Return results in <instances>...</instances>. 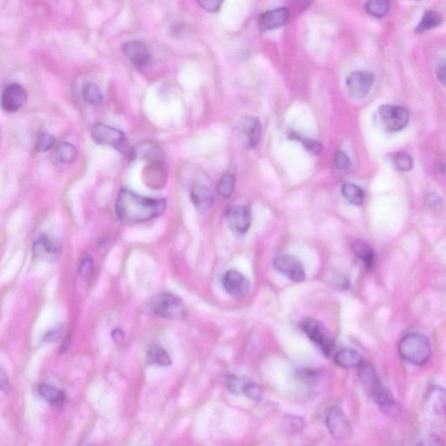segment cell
Instances as JSON below:
<instances>
[{
  "label": "cell",
  "mask_w": 446,
  "mask_h": 446,
  "mask_svg": "<svg viewBox=\"0 0 446 446\" xmlns=\"http://www.w3.org/2000/svg\"><path fill=\"white\" fill-rule=\"evenodd\" d=\"M358 369L359 378L363 386L378 406H385L394 399L391 391L382 384L373 366L367 362H364Z\"/></svg>",
  "instance_id": "cell-3"
},
{
  "label": "cell",
  "mask_w": 446,
  "mask_h": 446,
  "mask_svg": "<svg viewBox=\"0 0 446 446\" xmlns=\"http://www.w3.org/2000/svg\"><path fill=\"white\" fill-rule=\"evenodd\" d=\"M111 336H112V339H113V340L116 343L122 342L124 339L123 331L120 329H116L112 331Z\"/></svg>",
  "instance_id": "cell-44"
},
{
  "label": "cell",
  "mask_w": 446,
  "mask_h": 446,
  "mask_svg": "<svg viewBox=\"0 0 446 446\" xmlns=\"http://www.w3.org/2000/svg\"><path fill=\"white\" fill-rule=\"evenodd\" d=\"M62 327H55L44 334L43 340L44 342L53 343L59 340L62 334Z\"/></svg>",
  "instance_id": "cell-42"
},
{
  "label": "cell",
  "mask_w": 446,
  "mask_h": 446,
  "mask_svg": "<svg viewBox=\"0 0 446 446\" xmlns=\"http://www.w3.org/2000/svg\"><path fill=\"white\" fill-rule=\"evenodd\" d=\"M342 193L345 199L355 206H361L364 203L365 192L358 185L345 183L342 187Z\"/></svg>",
  "instance_id": "cell-28"
},
{
  "label": "cell",
  "mask_w": 446,
  "mask_h": 446,
  "mask_svg": "<svg viewBox=\"0 0 446 446\" xmlns=\"http://www.w3.org/2000/svg\"><path fill=\"white\" fill-rule=\"evenodd\" d=\"M228 228L235 234L246 233L251 224V213L246 207L233 206L226 212Z\"/></svg>",
  "instance_id": "cell-13"
},
{
  "label": "cell",
  "mask_w": 446,
  "mask_h": 446,
  "mask_svg": "<svg viewBox=\"0 0 446 446\" xmlns=\"http://www.w3.org/2000/svg\"><path fill=\"white\" fill-rule=\"evenodd\" d=\"M235 179L233 174H226L219 181L218 191L222 198H228L235 190Z\"/></svg>",
  "instance_id": "cell-31"
},
{
  "label": "cell",
  "mask_w": 446,
  "mask_h": 446,
  "mask_svg": "<svg viewBox=\"0 0 446 446\" xmlns=\"http://www.w3.org/2000/svg\"><path fill=\"white\" fill-rule=\"evenodd\" d=\"M0 376H1V377H0L1 378V389L3 391L8 393V391L11 390V386L8 382V375L5 374L4 369H1V375Z\"/></svg>",
  "instance_id": "cell-43"
},
{
  "label": "cell",
  "mask_w": 446,
  "mask_h": 446,
  "mask_svg": "<svg viewBox=\"0 0 446 446\" xmlns=\"http://www.w3.org/2000/svg\"><path fill=\"white\" fill-rule=\"evenodd\" d=\"M152 308L156 315L167 319L184 320L187 317L186 308L181 299L170 292L155 296Z\"/></svg>",
  "instance_id": "cell-4"
},
{
  "label": "cell",
  "mask_w": 446,
  "mask_h": 446,
  "mask_svg": "<svg viewBox=\"0 0 446 446\" xmlns=\"http://www.w3.org/2000/svg\"><path fill=\"white\" fill-rule=\"evenodd\" d=\"M393 163L397 170L402 172L410 171L413 167L412 156L406 152L397 153L393 157Z\"/></svg>",
  "instance_id": "cell-35"
},
{
  "label": "cell",
  "mask_w": 446,
  "mask_h": 446,
  "mask_svg": "<svg viewBox=\"0 0 446 446\" xmlns=\"http://www.w3.org/2000/svg\"><path fill=\"white\" fill-rule=\"evenodd\" d=\"M326 425L330 434L337 441H345L352 436V428L349 417L339 407L333 408L328 413Z\"/></svg>",
  "instance_id": "cell-9"
},
{
  "label": "cell",
  "mask_w": 446,
  "mask_h": 446,
  "mask_svg": "<svg viewBox=\"0 0 446 446\" xmlns=\"http://www.w3.org/2000/svg\"><path fill=\"white\" fill-rule=\"evenodd\" d=\"M94 263L92 260V257L90 256H84L81 258V260L79 261L78 270L79 275L84 278H88L89 276L92 275V273L94 272Z\"/></svg>",
  "instance_id": "cell-36"
},
{
  "label": "cell",
  "mask_w": 446,
  "mask_h": 446,
  "mask_svg": "<svg viewBox=\"0 0 446 446\" xmlns=\"http://www.w3.org/2000/svg\"><path fill=\"white\" fill-rule=\"evenodd\" d=\"M241 132L250 148H256L260 141L262 126L257 118L247 117L241 124Z\"/></svg>",
  "instance_id": "cell-21"
},
{
  "label": "cell",
  "mask_w": 446,
  "mask_h": 446,
  "mask_svg": "<svg viewBox=\"0 0 446 446\" xmlns=\"http://www.w3.org/2000/svg\"><path fill=\"white\" fill-rule=\"evenodd\" d=\"M436 78L446 88V59L439 60L436 68Z\"/></svg>",
  "instance_id": "cell-41"
},
{
  "label": "cell",
  "mask_w": 446,
  "mask_h": 446,
  "mask_svg": "<svg viewBox=\"0 0 446 446\" xmlns=\"http://www.w3.org/2000/svg\"><path fill=\"white\" fill-rule=\"evenodd\" d=\"M77 158V149L69 142H62L56 150L57 161L62 164H70Z\"/></svg>",
  "instance_id": "cell-29"
},
{
  "label": "cell",
  "mask_w": 446,
  "mask_h": 446,
  "mask_svg": "<svg viewBox=\"0 0 446 446\" xmlns=\"http://www.w3.org/2000/svg\"><path fill=\"white\" fill-rule=\"evenodd\" d=\"M302 329L324 356H330L333 354L336 343L332 334L323 324L319 321L308 318L302 322Z\"/></svg>",
  "instance_id": "cell-5"
},
{
  "label": "cell",
  "mask_w": 446,
  "mask_h": 446,
  "mask_svg": "<svg viewBox=\"0 0 446 446\" xmlns=\"http://www.w3.org/2000/svg\"><path fill=\"white\" fill-rule=\"evenodd\" d=\"M191 202L194 208L200 213H205L211 208L213 203V196L209 189L202 185H196L190 192Z\"/></svg>",
  "instance_id": "cell-17"
},
{
  "label": "cell",
  "mask_w": 446,
  "mask_h": 446,
  "mask_svg": "<svg viewBox=\"0 0 446 446\" xmlns=\"http://www.w3.org/2000/svg\"><path fill=\"white\" fill-rule=\"evenodd\" d=\"M250 382V379L246 378H240L237 376H228L226 380L228 390L234 394H244L245 388Z\"/></svg>",
  "instance_id": "cell-32"
},
{
  "label": "cell",
  "mask_w": 446,
  "mask_h": 446,
  "mask_svg": "<svg viewBox=\"0 0 446 446\" xmlns=\"http://www.w3.org/2000/svg\"><path fill=\"white\" fill-rule=\"evenodd\" d=\"M38 393L40 396L46 400L51 406L60 409L66 404V396L65 393L60 389L47 384H40L38 387Z\"/></svg>",
  "instance_id": "cell-19"
},
{
  "label": "cell",
  "mask_w": 446,
  "mask_h": 446,
  "mask_svg": "<svg viewBox=\"0 0 446 446\" xmlns=\"http://www.w3.org/2000/svg\"><path fill=\"white\" fill-rule=\"evenodd\" d=\"M62 252L60 244L49 235H40L34 241L33 254L36 259L46 261L49 263H55L59 259Z\"/></svg>",
  "instance_id": "cell-11"
},
{
  "label": "cell",
  "mask_w": 446,
  "mask_h": 446,
  "mask_svg": "<svg viewBox=\"0 0 446 446\" xmlns=\"http://www.w3.org/2000/svg\"><path fill=\"white\" fill-rule=\"evenodd\" d=\"M398 353L410 364L423 365L431 358V343L423 334H407L398 343Z\"/></svg>",
  "instance_id": "cell-2"
},
{
  "label": "cell",
  "mask_w": 446,
  "mask_h": 446,
  "mask_svg": "<svg viewBox=\"0 0 446 446\" xmlns=\"http://www.w3.org/2000/svg\"><path fill=\"white\" fill-rule=\"evenodd\" d=\"M167 202L163 198H148L129 189L118 194L116 211L118 218L125 224H137L151 221L163 213Z\"/></svg>",
  "instance_id": "cell-1"
},
{
  "label": "cell",
  "mask_w": 446,
  "mask_h": 446,
  "mask_svg": "<svg viewBox=\"0 0 446 446\" xmlns=\"http://www.w3.org/2000/svg\"><path fill=\"white\" fill-rule=\"evenodd\" d=\"M352 250L365 266L371 269L374 263V252L371 247L365 241H356L352 244Z\"/></svg>",
  "instance_id": "cell-27"
},
{
  "label": "cell",
  "mask_w": 446,
  "mask_h": 446,
  "mask_svg": "<svg viewBox=\"0 0 446 446\" xmlns=\"http://www.w3.org/2000/svg\"><path fill=\"white\" fill-rule=\"evenodd\" d=\"M382 125L387 131H400L409 122V113L406 108L395 105H384L379 108Z\"/></svg>",
  "instance_id": "cell-7"
},
{
  "label": "cell",
  "mask_w": 446,
  "mask_h": 446,
  "mask_svg": "<svg viewBox=\"0 0 446 446\" xmlns=\"http://www.w3.org/2000/svg\"><path fill=\"white\" fill-rule=\"evenodd\" d=\"M334 165L340 170H346L350 167V160L348 155L343 151H337L334 158Z\"/></svg>",
  "instance_id": "cell-40"
},
{
  "label": "cell",
  "mask_w": 446,
  "mask_h": 446,
  "mask_svg": "<svg viewBox=\"0 0 446 446\" xmlns=\"http://www.w3.org/2000/svg\"><path fill=\"white\" fill-rule=\"evenodd\" d=\"M122 50L124 55L137 68H144L150 62V52L148 47L142 41H129L124 44Z\"/></svg>",
  "instance_id": "cell-15"
},
{
  "label": "cell",
  "mask_w": 446,
  "mask_h": 446,
  "mask_svg": "<svg viewBox=\"0 0 446 446\" xmlns=\"http://www.w3.org/2000/svg\"><path fill=\"white\" fill-rule=\"evenodd\" d=\"M443 17L439 12L432 10L426 11L423 14L421 21L416 27L417 34H423L441 25Z\"/></svg>",
  "instance_id": "cell-24"
},
{
  "label": "cell",
  "mask_w": 446,
  "mask_h": 446,
  "mask_svg": "<svg viewBox=\"0 0 446 446\" xmlns=\"http://www.w3.org/2000/svg\"><path fill=\"white\" fill-rule=\"evenodd\" d=\"M146 360L149 364L167 367L172 363L170 354L161 346L155 345L149 348Z\"/></svg>",
  "instance_id": "cell-25"
},
{
  "label": "cell",
  "mask_w": 446,
  "mask_h": 446,
  "mask_svg": "<svg viewBox=\"0 0 446 446\" xmlns=\"http://www.w3.org/2000/svg\"><path fill=\"white\" fill-rule=\"evenodd\" d=\"M222 285L228 294L235 298H243L250 291V283L237 270H231L222 278Z\"/></svg>",
  "instance_id": "cell-12"
},
{
  "label": "cell",
  "mask_w": 446,
  "mask_h": 446,
  "mask_svg": "<svg viewBox=\"0 0 446 446\" xmlns=\"http://www.w3.org/2000/svg\"><path fill=\"white\" fill-rule=\"evenodd\" d=\"M223 1L224 0H197L200 8L210 14L218 12L221 9Z\"/></svg>",
  "instance_id": "cell-38"
},
{
  "label": "cell",
  "mask_w": 446,
  "mask_h": 446,
  "mask_svg": "<svg viewBox=\"0 0 446 446\" xmlns=\"http://www.w3.org/2000/svg\"><path fill=\"white\" fill-rule=\"evenodd\" d=\"M285 426L287 431L298 432L304 427V421L300 417H289L285 419Z\"/></svg>",
  "instance_id": "cell-39"
},
{
  "label": "cell",
  "mask_w": 446,
  "mask_h": 446,
  "mask_svg": "<svg viewBox=\"0 0 446 446\" xmlns=\"http://www.w3.org/2000/svg\"><path fill=\"white\" fill-rule=\"evenodd\" d=\"M91 135L97 144L113 146L120 152H125L127 149L125 133L114 127L96 123L92 127Z\"/></svg>",
  "instance_id": "cell-6"
},
{
  "label": "cell",
  "mask_w": 446,
  "mask_h": 446,
  "mask_svg": "<svg viewBox=\"0 0 446 446\" xmlns=\"http://www.w3.org/2000/svg\"><path fill=\"white\" fill-rule=\"evenodd\" d=\"M27 100V92L20 84L14 83L9 85L2 92L1 106L3 109L8 113L21 109Z\"/></svg>",
  "instance_id": "cell-14"
},
{
  "label": "cell",
  "mask_w": 446,
  "mask_h": 446,
  "mask_svg": "<svg viewBox=\"0 0 446 446\" xmlns=\"http://www.w3.org/2000/svg\"><path fill=\"white\" fill-rule=\"evenodd\" d=\"M412 1L419 2V1H421V0H412Z\"/></svg>",
  "instance_id": "cell-46"
},
{
  "label": "cell",
  "mask_w": 446,
  "mask_h": 446,
  "mask_svg": "<svg viewBox=\"0 0 446 446\" xmlns=\"http://www.w3.org/2000/svg\"><path fill=\"white\" fill-rule=\"evenodd\" d=\"M244 394L251 400L259 401L262 399V388H261L259 385H257L256 383H254V382L250 380L247 384L246 388H245Z\"/></svg>",
  "instance_id": "cell-37"
},
{
  "label": "cell",
  "mask_w": 446,
  "mask_h": 446,
  "mask_svg": "<svg viewBox=\"0 0 446 446\" xmlns=\"http://www.w3.org/2000/svg\"><path fill=\"white\" fill-rule=\"evenodd\" d=\"M334 362L343 369H358L364 363V358L358 352L352 349H343L337 353Z\"/></svg>",
  "instance_id": "cell-20"
},
{
  "label": "cell",
  "mask_w": 446,
  "mask_h": 446,
  "mask_svg": "<svg viewBox=\"0 0 446 446\" xmlns=\"http://www.w3.org/2000/svg\"><path fill=\"white\" fill-rule=\"evenodd\" d=\"M390 8V0H367L365 5L366 12L376 18L385 17Z\"/></svg>",
  "instance_id": "cell-26"
},
{
  "label": "cell",
  "mask_w": 446,
  "mask_h": 446,
  "mask_svg": "<svg viewBox=\"0 0 446 446\" xmlns=\"http://www.w3.org/2000/svg\"><path fill=\"white\" fill-rule=\"evenodd\" d=\"M82 94L84 100L90 105L100 104L103 99L101 88L94 83L88 82L83 86Z\"/></svg>",
  "instance_id": "cell-30"
},
{
  "label": "cell",
  "mask_w": 446,
  "mask_h": 446,
  "mask_svg": "<svg viewBox=\"0 0 446 446\" xmlns=\"http://www.w3.org/2000/svg\"><path fill=\"white\" fill-rule=\"evenodd\" d=\"M274 267L283 275L288 277L292 281L299 283L305 279V270L302 263L298 258L289 256V254H283L274 260Z\"/></svg>",
  "instance_id": "cell-10"
},
{
  "label": "cell",
  "mask_w": 446,
  "mask_h": 446,
  "mask_svg": "<svg viewBox=\"0 0 446 446\" xmlns=\"http://www.w3.org/2000/svg\"><path fill=\"white\" fill-rule=\"evenodd\" d=\"M56 139L53 135L47 133H41L37 136L35 141V149L38 152H47L55 145Z\"/></svg>",
  "instance_id": "cell-34"
},
{
  "label": "cell",
  "mask_w": 446,
  "mask_h": 446,
  "mask_svg": "<svg viewBox=\"0 0 446 446\" xmlns=\"http://www.w3.org/2000/svg\"><path fill=\"white\" fill-rule=\"evenodd\" d=\"M296 5L299 8H301V10H304V9L308 8L309 6L311 4L312 0H294Z\"/></svg>",
  "instance_id": "cell-45"
},
{
  "label": "cell",
  "mask_w": 446,
  "mask_h": 446,
  "mask_svg": "<svg viewBox=\"0 0 446 446\" xmlns=\"http://www.w3.org/2000/svg\"><path fill=\"white\" fill-rule=\"evenodd\" d=\"M146 175L144 179L146 180V186L152 187V189H160L164 186L167 175H166V170L162 165V161H153L144 170Z\"/></svg>",
  "instance_id": "cell-18"
},
{
  "label": "cell",
  "mask_w": 446,
  "mask_h": 446,
  "mask_svg": "<svg viewBox=\"0 0 446 446\" xmlns=\"http://www.w3.org/2000/svg\"><path fill=\"white\" fill-rule=\"evenodd\" d=\"M374 75L367 71L350 73L346 79V87L350 96L356 100H361L367 96L373 87Z\"/></svg>",
  "instance_id": "cell-8"
},
{
  "label": "cell",
  "mask_w": 446,
  "mask_h": 446,
  "mask_svg": "<svg viewBox=\"0 0 446 446\" xmlns=\"http://www.w3.org/2000/svg\"><path fill=\"white\" fill-rule=\"evenodd\" d=\"M428 404L436 415L446 413V390L441 387L432 388L428 396Z\"/></svg>",
  "instance_id": "cell-23"
},
{
  "label": "cell",
  "mask_w": 446,
  "mask_h": 446,
  "mask_svg": "<svg viewBox=\"0 0 446 446\" xmlns=\"http://www.w3.org/2000/svg\"><path fill=\"white\" fill-rule=\"evenodd\" d=\"M131 157L133 159H146L151 162L161 161V150L155 143H142L131 151Z\"/></svg>",
  "instance_id": "cell-22"
},
{
  "label": "cell",
  "mask_w": 446,
  "mask_h": 446,
  "mask_svg": "<svg viewBox=\"0 0 446 446\" xmlns=\"http://www.w3.org/2000/svg\"><path fill=\"white\" fill-rule=\"evenodd\" d=\"M291 139H294L296 141L302 142V144L304 146L306 150L311 153V155H318L323 152L324 146L319 142L304 138V137L299 135L298 133H293L292 135H291Z\"/></svg>",
  "instance_id": "cell-33"
},
{
  "label": "cell",
  "mask_w": 446,
  "mask_h": 446,
  "mask_svg": "<svg viewBox=\"0 0 446 446\" xmlns=\"http://www.w3.org/2000/svg\"><path fill=\"white\" fill-rule=\"evenodd\" d=\"M289 17L288 9L285 8L274 9L264 12L259 18V25L263 31L279 29L288 22Z\"/></svg>",
  "instance_id": "cell-16"
}]
</instances>
